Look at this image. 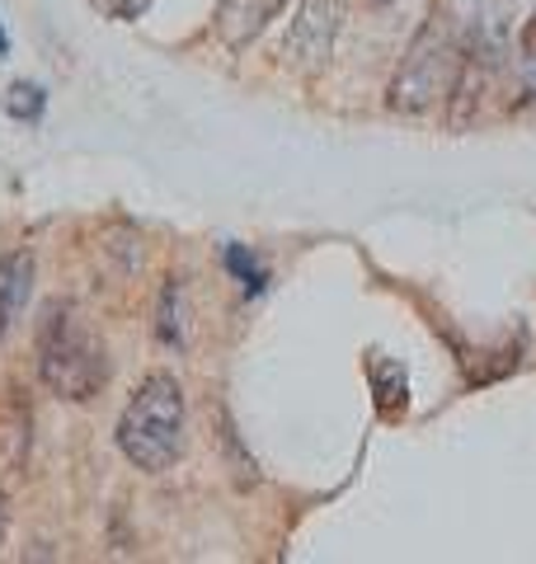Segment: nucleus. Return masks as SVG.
<instances>
[{
	"mask_svg": "<svg viewBox=\"0 0 536 564\" xmlns=\"http://www.w3.org/2000/svg\"><path fill=\"white\" fill-rule=\"evenodd\" d=\"M47 109V95H43V85H33V80H14L10 90H6V113L14 122H39Z\"/></svg>",
	"mask_w": 536,
	"mask_h": 564,
	"instance_id": "obj_7",
	"label": "nucleus"
},
{
	"mask_svg": "<svg viewBox=\"0 0 536 564\" xmlns=\"http://www.w3.org/2000/svg\"><path fill=\"white\" fill-rule=\"evenodd\" d=\"M10 57V33H6V24H0V62Z\"/></svg>",
	"mask_w": 536,
	"mask_h": 564,
	"instance_id": "obj_11",
	"label": "nucleus"
},
{
	"mask_svg": "<svg viewBox=\"0 0 536 564\" xmlns=\"http://www.w3.org/2000/svg\"><path fill=\"white\" fill-rule=\"evenodd\" d=\"M29 292H33V254L29 250L0 254V344H6V334L24 315Z\"/></svg>",
	"mask_w": 536,
	"mask_h": 564,
	"instance_id": "obj_5",
	"label": "nucleus"
},
{
	"mask_svg": "<svg viewBox=\"0 0 536 564\" xmlns=\"http://www.w3.org/2000/svg\"><path fill=\"white\" fill-rule=\"evenodd\" d=\"M282 6L288 0H217V39L231 52L249 47L282 14Z\"/></svg>",
	"mask_w": 536,
	"mask_h": 564,
	"instance_id": "obj_4",
	"label": "nucleus"
},
{
	"mask_svg": "<svg viewBox=\"0 0 536 564\" xmlns=\"http://www.w3.org/2000/svg\"><path fill=\"white\" fill-rule=\"evenodd\" d=\"M118 452L137 470H170L184 452V386L170 372H151L132 391L128 410L118 419Z\"/></svg>",
	"mask_w": 536,
	"mask_h": 564,
	"instance_id": "obj_2",
	"label": "nucleus"
},
{
	"mask_svg": "<svg viewBox=\"0 0 536 564\" xmlns=\"http://www.w3.org/2000/svg\"><path fill=\"white\" fill-rule=\"evenodd\" d=\"M226 263H231V273L240 278V288H245V292H259V288H264V269L240 250V245H231V250H226Z\"/></svg>",
	"mask_w": 536,
	"mask_h": 564,
	"instance_id": "obj_8",
	"label": "nucleus"
},
{
	"mask_svg": "<svg viewBox=\"0 0 536 564\" xmlns=\"http://www.w3.org/2000/svg\"><path fill=\"white\" fill-rule=\"evenodd\" d=\"M6 527H10V499H6V489H0V541H6Z\"/></svg>",
	"mask_w": 536,
	"mask_h": 564,
	"instance_id": "obj_10",
	"label": "nucleus"
},
{
	"mask_svg": "<svg viewBox=\"0 0 536 564\" xmlns=\"http://www.w3.org/2000/svg\"><path fill=\"white\" fill-rule=\"evenodd\" d=\"M104 20H118V24H132V20H141V14L151 10V0H89Z\"/></svg>",
	"mask_w": 536,
	"mask_h": 564,
	"instance_id": "obj_9",
	"label": "nucleus"
},
{
	"mask_svg": "<svg viewBox=\"0 0 536 564\" xmlns=\"http://www.w3.org/2000/svg\"><path fill=\"white\" fill-rule=\"evenodd\" d=\"M39 377L57 400L81 404L109 381V358L71 306L52 302L39 325Z\"/></svg>",
	"mask_w": 536,
	"mask_h": 564,
	"instance_id": "obj_3",
	"label": "nucleus"
},
{
	"mask_svg": "<svg viewBox=\"0 0 536 564\" xmlns=\"http://www.w3.org/2000/svg\"><path fill=\"white\" fill-rule=\"evenodd\" d=\"M536 104V10L517 33V57H513V109Z\"/></svg>",
	"mask_w": 536,
	"mask_h": 564,
	"instance_id": "obj_6",
	"label": "nucleus"
},
{
	"mask_svg": "<svg viewBox=\"0 0 536 564\" xmlns=\"http://www.w3.org/2000/svg\"><path fill=\"white\" fill-rule=\"evenodd\" d=\"M467 43H471V14H461L457 0H438L409 52L400 57V70L386 90L390 109L419 118L452 99L461 66H467Z\"/></svg>",
	"mask_w": 536,
	"mask_h": 564,
	"instance_id": "obj_1",
	"label": "nucleus"
}]
</instances>
